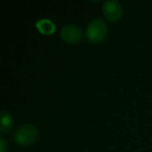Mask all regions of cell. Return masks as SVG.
Returning a JSON list of instances; mask_svg holds the SVG:
<instances>
[{
	"label": "cell",
	"instance_id": "52a82bcc",
	"mask_svg": "<svg viewBox=\"0 0 152 152\" xmlns=\"http://www.w3.org/2000/svg\"><path fill=\"white\" fill-rule=\"evenodd\" d=\"M7 151V142L3 137L0 139V152H5Z\"/></svg>",
	"mask_w": 152,
	"mask_h": 152
},
{
	"label": "cell",
	"instance_id": "6da1fadb",
	"mask_svg": "<svg viewBox=\"0 0 152 152\" xmlns=\"http://www.w3.org/2000/svg\"><path fill=\"white\" fill-rule=\"evenodd\" d=\"M86 34H87V37L92 42H100L106 37L107 26H106L105 22L102 19L95 18L88 24Z\"/></svg>",
	"mask_w": 152,
	"mask_h": 152
},
{
	"label": "cell",
	"instance_id": "277c9868",
	"mask_svg": "<svg viewBox=\"0 0 152 152\" xmlns=\"http://www.w3.org/2000/svg\"><path fill=\"white\" fill-rule=\"evenodd\" d=\"M103 13L110 20H118L122 15V7L116 0H106L103 3Z\"/></svg>",
	"mask_w": 152,
	"mask_h": 152
},
{
	"label": "cell",
	"instance_id": "7a4b0ae2",
	"mask_svg": "<svg viewBox=\"0 0 152 152\" xmlns=\"http://www.w3.org/2000/svg\"><path fill=\"white\" fill-rule=\"evenodd\" d=\"M38 134V130L34 125L25 124L16 130V132L14 133V139L21 145H29L36 141Z\"/></svg>",
	"mask_w": 152,
	"mask_h": 152
},
{
	"label": "cell",
	"instance_id": "3957f363",
	"mask_svg": "<svg viewBox=\"0 0 152 152\" xmlns=\"http://www.w3.org/2000/svg\"><path fill=\"white\" fill-rule=\"evenodd\" d=\"M81 29L75 24L64 25L61 29V36L63 40L68 43H77L81 38Z\"/></svg>",
	"mask_w": 152,
	"mask_h": 152
},
{
	"label": "cell",
	"instance_id": "5b68a950",
	"mask_svg": "<svg viewBox=\"0 0 152 152\" xmlns=\"http://www.w3.org/2000/svg\"><path fill=\"white\" fill-rule=\"evenodd\" d=\"M0 117H1L0 131H1L2 133H5L11 129L12 125H13V119H12L11 115H10L7 112H5V110H2V112H1Z\"/></svg>",
	"mask_w": 152,
	"mask_h": 152
},
{
	"label": "cell",
	"instance_id": "8992f818",
	"mask_svg": "<svg viewBox=\"0 0 152 152\" xmlns=\"http://www.w3.org/2000/svg\"><path fill=\"white\" fill-rule=\"evenodd\" d=\"M37 27L44 34H52L54 31V24L49 19H40L36 23Z\"/></svg>",
	"mask_w": 152,
	"mask_h": 152
}]
</instances>
